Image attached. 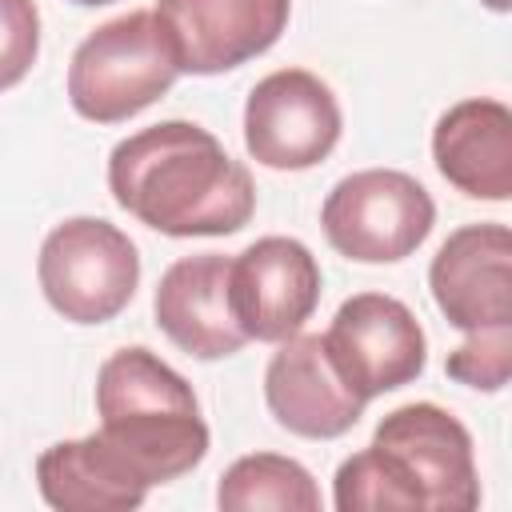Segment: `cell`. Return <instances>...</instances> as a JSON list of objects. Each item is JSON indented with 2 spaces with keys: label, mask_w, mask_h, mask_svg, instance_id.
<instances>
[{
  "label": "cell",
  "mask_w": 512,
  "mask_h": 512,
  "mask_svg": "<svg viewBox=\"0 0 512 512\" xmlns=\"http://www.w3.org/2000/svg\"><path fill=\"white\" fill-rule=\"evenodd\" d=\"M180 72L216 76L264 56L288 28L292 0H156Z\"/></svg>",
  "instance_id": "obj_9"
},
{
  "label": "cell",
  "mask_w": 512,
  "mask_h": 512,
  "mask_svg": "<svg viewBox=\"0 0 512 512\" xmlns=\"http://www.w3.org/2000/svg\"><path fill=\"white\" fill-rule=\"evenodd\" d=\"M72 4H84V8H100V4H112V0H72Z\"/></svg>",
  "instance_id": "obj_20"
},
{
  "label": "cell",
  "mask_w": 512,
  "mask_h": 512,
  "mask_svg": "<svg viewBox=\"0 0 512 512\" xmlns=\"http://www.w3.org/2000/svg\"><path fill=\"white\" fill-rule=\"evenodd\" d=\"M216 504L224 512H260V508L316 512L320 488L300 460L276 452H252L228 464V472L216 484Z\"/></svg>",
  "instance_id": "obj_15"
},
{
  "label": "cell",
  "mask_w": 512,
  "mask_h": 512,
  "mask_svg": "<svg viewBox=\"0 0 512 512\" xmlns=\"http://www.w3.org/2000/svg\"><path fill=\"white\" fill-rule=\"evenodd\" d=\"M444 372L456 384H468L480 392H500L512 376V328L468 332V340L456 352H448Z\"/></svg>",
  "instance_id": "obj_17"
},
{
  "label": "cell",
  "mask_w": 512,
  "mask_h": 512,
  "mask_svg": "<svg viewBox=\"0 0 512 512\" xmlns=\"http://www.w3.org/2000/svg\"><path fill=\"white\" fill-rule=\"evenodd\" d=\"M228 264L232 256L220 252L184 256L156 284L152 312L160 332L196 360H224L248 344L228 304Z\"/></svg>",
  "instance_id": "obj_12"
},
{
  "label": "cell",
  "mask_w": 512,
  "mask_h": 512,
  "mask_svg": "<svg viewBox=\"0 0 512 512\" xmlns=\"http://www.w3.org/2000/svg\"><path fill=\"white\" fill-rule=\"evenodd\" d=\"M112 200L164 236H228L256 212V184L224 144L192 120H160L108 156Z\"/></svg>",
  "instance_id": "obj_1"
},
{
  "label": "cell",
  "mask_w": 512,
  "mask_h": 512,
  "mask_svg": "<svg viewBox=\"0 0 512 512\" xmlns=\"http://www.w3.org/2000/svg\"><path fill=\"white\" fill-rule=\"evenodd\" d=\"M344 116L336 92L308 68H276L248 92L244 148L256 164L276 172H304L320 164L340 140Z\"/></svg>",
  "instance_id": "obj_5"
},
{
  "label": "cell",
  "mask_w": 512,
  "mask_h": 512,
  "mask_svg": "<svg viewBox=\"0 0 512 512\" xmlns=\"http://www.w3.org/2000/svg\"><path fill=\"white\" fill-rule=\"evenodd\" d=\"M44 300L72 324H104L120 316L140 284L136 244L100 216L56 224L36 260Z\"/></svg>",
  "instance_id": "obj_4"
},
{
  "label": "cell",
  "mask_w": 512,
  "mask_h": 512,
  "mask_svg": "<svg viewBox=\"0 0 512 512\" xmlns=\"http://www.w3.org/2000/svg\"><path fill=\"white\" fill-rule=\"evenodd\" d=\"M480 4H488L492 12H508V0H480Z\"/></svg>",
  "instance_id": "obj_19"
},
{
  "label": "cell",
  "mask_w": 512,
  "mask_h": 512,
  "mask_svg": "<svg viewBox=\"0 0 512 512\" xmlns=\"http://www.w3.org/2000/svg\"><path fill=\"white\" fill-rule=\"evenodd\" d=\"M228 304L248 340L280 344L320 304V264L292 236H260L228 264Z\"/></svg>",
  "instance_id": "obj_8"
},
{
  "label": "cell",
  "mask_w": 512,
  "mask_h": 512,
  "mask_svg": "<svg viewBox=\"0 0 512 512\" xmlns=\"http://www.w3.org/2000/svg\"><path fill=\"white\" fill-rule=\"evenodd\" d=\"M428 288L460 332L512 328V232L504 224L456 228L428 264Z\"/></svg>",
  "instance_id": "obj_10"
},
{
  "label": "cell",
  "mask_w": 512,
  "mask_h": 512,
  "mask_svg": "<svg viewBox=\"0 0 512 512\" xmlns=\"http://www.w3.org/2000/svg\"><path fill=\"white\" fill-rule=\"evenodd\" d=\"M332 504L340 512H416L420 508L408 480L396 472V464L376 444L360 448L336 468Z\"/></svg>",
  "instance_id": "obj_16"
},
{
  "label": "cell",
  "mask_w": 512,
  "mask_h": 512,
  "mask_svg": "<svg viewBox=\"0 0 512 512\" xmlns=\"http://www.w3.org/2000/svg\"><path fill=\"white\" fill-rule=\"evenodd\" d=\"M372 444L396 464L428 512H472L480 480L468 428L440 404H404L376 424Z\"/></svg>",
  "instance_id": "obj_7"
},
{
  "label": "cell",
  "mask_w": 512,
  "mask_h": 512,
  "mask_svg": "<svg viewBox=\"0 0 512 512\" xmlns=\"http://www.w3.org/2000/svg\"><path fill=\"white\" fill-rule=\"evenodd\" d=\"M264 400L276 424L304 440H336L364 416V400L344 384L316 332L280 340L264 368Z\"/></svg>",
  "instance_id": "obj_11"
},
{
  "label": "cell",
  "mask_w": 512,
  "mask_h": 512,
  "mask_svg": "<svg viewBox=\"0 0 512 512\" xmlns=\"http://www.w3.org/2000/svg\"><path fill=\"white\" fill-rule=\"evenodd\" d=\"M324 348L364 404L412 384L428 364L420 320L388 292H360L344 300L324 332Z\"/></svg>",
  "instance_id": "obj_6"
},
{
  "label": "cell",
  "mask_w": 512,
  "mask_h": 512,
  "mask_svg": "<svg viewBox=\"0 0 512 512\" xmlns=\"http://www.w3.org/2000/svg\"><path fill=\"white\" fill-rule=\"evenodd\" d=\"M40 52L36 0H0V92L20 84Z\"/></svg>",
  "instance_id": "obj_18"
},
{
  "label": "cell",
  "mask_w": 512,
  "mask_h": 512,
  "mask_svg": "<svg viewBox=\"0 0 512 512\" xmlns=\"http://www.w3.org/2000/svg\"><path fill=\"white\" fill-rule=\"evenodd\" d=\"M320 224L340 256L356 264H396L428 240L436 204L428 188L400 168H360L332 184Z\"/></svg>",
  "instance_id": "obj_3"
},
{
  "label": "cell",
  "mask_w": 512,
  "mask_h": 512,
  "mask_svg": "<svg viewBox=\"0 0 512 512\" xmlns=\"http://www.w3.org/2000/svg\"><path fill=\"white\" fill-rule=\"evenodd\" d=\"M440 176L472 200L512 196V112L500 100L472 96L452 104L432 128Z\"/></svg>",
  "instance_id": "obj_13"
},
{
  "label": "cell",
  "mask_w": 512,
  "mask_h": 512,
  "mask_svg": "<svg viewBox=\"0 0 512 512\" xmlns=\"http://www.w3.org/2000/svg\"><path fill=\"white\" fill-rule=\"evenodd\" d=\"M180 76L156 12H128L92 28L68 64V100L92 124H120L156 104Z\"/></svg>",
  "instance_id": "obj_2"
},
{
  "label": "cell",
  "mask_w": 512,
  "mask_h": 512,
  "mask_svg": "<svg viewBox=\"0 0 512 512\" xmlns=\"http://www.w3.org/2000/svg\"><path fill=\"white\" fill-rule=\"evenodd\" d=\"M36 484L44 504L60 512H128L148 496L96 432L44 448L36 460Z\"/></svg>",
  "instance_id": "obj_14"
}]
</instances>
